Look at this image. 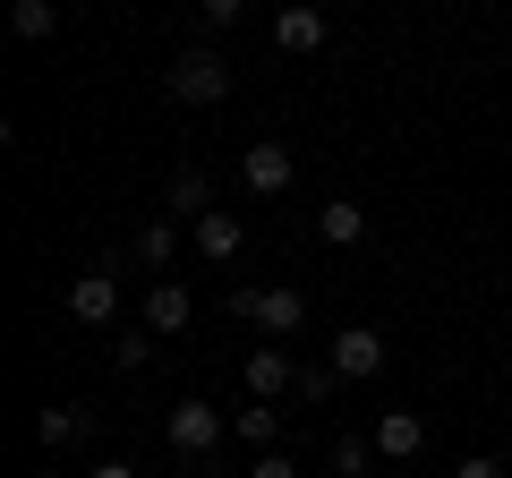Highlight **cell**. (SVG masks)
I'll use <instances>...</instances> for the list:
<instances>
[{
	"mask_svg": "<svg viewBox=\"0 0 512 478\" xmlns=\"http://www.w3.org/2000/svg\"><path fill=\"white\" fill-rule=\"evenodd\" d=\"M231 308L248 316L256 333H274V342H291V333L308 325V299H299L291 282H239V291H231Z\"/></svg>",
	"mask_w": 512,
	"mask_h": 478,
	"instance_id": "2",
	"label": "cell"
},
{
	"mask_svg": "<svg viewBox=\"0 0 512 478\" xmlns=\"http://www.w3.org/2000/svg\"><path fill=\"white\" fill-rule=\"evenodd\" d=\"M248 478H299V461H291V453H256Z\"/></svg>",
	"mask_w": 512,
	"mask_h": 478,
	"instance_id": "21",
	"label": "cell"
},
{
	"mask_svg": "<svg viewBox=\"0 0 512 478\" xmlns=\"http://www.w3.org/2000/svg\"><path fill=\"white\" fill-rule=\"evenodd\" d=\"M86 478H137V470H128V461H94Z\"/></svg>",
	"mask_w": 512,
	"mask_h": 478,
	"instance_id": "23",
	"label": "cell"
},
{
	"mask_svg": "<svg viewBox=\"0 0 512 478\" xmlns=\"http://www.w3.org/2000/svg\"><path fill=\"white\" fill-rule=\"evenodd\" d=\"M453 478H504V461H495V453H470V461H461Z\"/></svg>",
	"mask_w": 512,
	"mask_h": 478,
	"instance_id": "22",
	"label": "cell"
},
{
	"mask_svg": "<svg viewBox=\"0 0 512 478\" xmlns=\"http://www.w3.org/2000/svg\"><path fill=\"white\" fill-rule=\"evenodd\" d=\"M9 26H18L26 43H43V35L60 26V9H52V0H18V9H9Z\"/></svg>",
	"mask_w": 512,
	"mask_h": 478,
	"instance_id": "16",
	"label": "cell"
},
{
	"mask_svg": "<svg viewBox=\"0 0 512 478\" xmlns=\"http://www.w3.org/2000/svg\"><path fill=\"white\" fill-rule=\"evenodd\" d=\"M111 359H120V376H137L154 359V333H120V342H111Z\"/></svg>",
	"mask_w": 512,
	"mask_h": 478,
	"instance_id": "19",
	"label": "cell"
},
{
	"mask_svg": "<svg viewBox=\"0 0 512 478\" xmlns=\"http://www.w3.org/2000/svg\"><path fill=\"white\" fill-rule=\"evenodd\" d=\"M333 385H342V376H333V368H299V385H291V402H325Z\"/></svg>",
	"mask_w": 512,
	"mask_h": 478,
	"instance_id": "20",
	"label": "cell"
},
{
	"mask_svg": "<svg viewBox=\"0 0 512 478\" xmlns=\"http://www.w3.org/2000/svg\"><path fill=\"white\" fill-rule=\"evenodd\" d=\"M239 248H248V222H239L231 205H214V214L197 222V257H205V265H231Z\"/></svg>",
	"mask_w": 512,
	"mask_h": 478,
	"instance_id": "9",
	"label": "cell"
},
{
	"mask_svg": "<svg viewBox=\"0 0 512 478\" xmlns=\"http://www.w3.org/2000/svg\"><path fill=\"white\" fill-rule=\"evenodd\" d=\"M342 385H367V376H384V333L376 325H342L333 333V359H325Z\"/></svg>",
	"mask_w": 512,
	"mask_h": 478,
	"instance_id": "6",
	"label": "cell"
},
{
	"mask_svg": "<svg viewBox=\"0 0 512 478\" xmlns=\"http://www.w3.org/2000/svg\"><path fill=\"white\" fill-rule=\"evenodd\" d=\"M367 444H376V461H419L427 453V419H419V410H376Z\"/></svg>",
	"mask_w": 512,
	"mask_h": 478,
	"instance_id": "7",
	"label": "cell"
},
{
	"mask_svg": "<svg viewBox=\"0 0 512 478\" xmlns=\"http://www.w3.org/2000/svg\"><path fill=\"white\" fill-rule=\"evenodd\" d=\"M274 43H282V52H325V9H282Z\"/></svg>",
	"mask_w": 512,
	"mask_h": 478,
	"instance_id": "13",
	"label": "cell"
},
{
	"mask_svg": "<svg viewBox=\"0 0 512 478\" xmlns=\"http://www.w3.org/2000/svg\"><path fill=\"white\" fill-rule=\"evenodd\" d=\"M222 436H231V410L197 402V393H188V402H171V419H163V444H171L180 461H214Z\"/></svg>",
	"mask_w": 512,
	"mask_h": 478,
	"instance_id": "1",
	"label": "cell"
},
{
	"mask_svg": "<svg viewBox=\"0 0 512 478\" xmlns=\"http://www.w3.org/2000/svg\"><path fill=\"white\" fill-rule=\"evenodd\" d=\"M35 436H43V453H60L69 436H86V410H43V419H35Z\"/></svg>",
	"mask_w": 512,
	"mask_h": 478,
	"instance_id": "17",
	"label": "cell"
},
{
	"mask_svg": "<svg viewBox=\"0 0 512 478\" xmlns=\"http://www.w3.org/2000/svg\"><path fill=\"white\" fill-rule=\"evenodd\" d=\"M163 86H171V103H197V111H205V103H222V94H231V60H222L214 43H188V52L171 60Z\"/></svg>",
	"mask_w": 512,
	"mask_h": 478,
	"instance_id": "3",
	"label": "cell"
},
{
	"mask_svg": "<svg viewBox=\"0 0 512 478\" xmlns=\"http://www.w3.org/2000/svg\"><path fill=\"white\" fill-rule=\"evenodd\" d=\"M69 316L77 325H120V265H86L69 282Z\"/></svg>",
	"mask_w": 512,
	"mask_h": 478,
	"instance_id": "5",
	"label": "cell"
},
{
	"mask_svg": "<svg viewBox=\"0 0 512 478\" xmlns=\"http://www.w3.org/2000/svg\"><path fill=\"white\" fill-rule=\"evenodd\" d=\"M239 376H248V402H282V393L299 385V368H291V350H282V342H256Z\"/></svg>",
	"mask_w": 512,
	"mask_h": 478,
	"instance_id": "8",
	"label": "cell"
},
{
	"mask_svg": "<svg viewBox=\"0 0 512 478\" xmlns=\"http://www.w3.org/2000/svg\"><path fill=\"white\" fill-rule=\"evenodd\" d=\"M163 205H171V222H205V214H214V180L188 163L180 180H171V197H163Z\"/></svg>",
	"mask_w": 512,
	"mask_h": 478,
	"instance_id": "12",
	"label": "cell"
},
{
	"mask_svg": "<svg viewBox=\"0 0 512 478\" xmlns=\"http://www.w3.org/2000/svg\"><path fill=\"white\" fill-rule=\"evenodd\" d=\"M239 180H248V197H282V188L299 180V154L282 146V137H256V146L239 154Z\"/></svg>",
	"mask_w": 512,
	"mask_h": 478,
	"instance_id": "4",
	"label": "cell"
},
{
	"mask_svg": "<svg viewBox=\"0 0 512 478\" xmlns=\"http://www.w3.org/2000/svg\"><path fill=\"white\" fill-rule=\"evenodd\" d=\"M231 436L248 444V453H282V410H274V402H248V410H231Z\"/></svg>",
	"mask_w": 512,
	"mask_h": 478,
	"instance_id": "11",
	"label": "cell"
},
{
	"mask_svg": "<svg viewBox=\"0 0 512 478\" xmlns=\"http://www.w3.org/2000/svg\"><path fill=\"white\" fill-rule=\"evenodd\" d=\"M137 265H154V274L171 282V265H180V222H146V231H137Z\"/></svg>",
	"mask_w": 512,
	"mask_h": 478,
	"instance_id": "14",
	"label": "cell"
},
{
	"mask_svg": "<svg viewBox=\"0 0 512 478\" xmlns=\"http://www.w3.org/2000/svg\"><path fill=\"white\" fill-rule=\"evenodd\" d=\"M35 478H60V470H35Z\"/></svg>",
	"mask_w": 512,
	"mask_h": 478,
	"instance_id": "24",
	"label": "cell"
},
{
	"mask_svg": "<svg viewBox=\"0 0 512 478\" xmlns=\"http://www.w3.org/2000/svg\"><path fill=\"white\" fill-rule=\"evenodd\" d=\"M316 231H325V248H359V239H367V205H350V197H333L325 214H316Z\"/></svg>",
	"mask_w": 512,
	"mask_h": 478,
	"instance_id": "15",
	"label": "cell"
},
{
	"mask_svg": "<svg viewBox=\"0 0 512 478\" xmlns=\"http://www.w3.org/2000/svg\"><path fill=\"white\" fill-rule=\"evenodd\" d=\"M367 461H376L367 436H333V478H367Z\"/></svg>",
	"mask_w": 512,
	"mask_h": 478,
	"instance_id": "18",
	"label": "cell"
},
{
	"mask_svg": "<svg viewBox=\"0 0 512 478\" xmlns=\"http://www.w3.org/2000/svg\"><path fill=\"white\" fill-rule=\"evenodd\" d=\"M188 316H197V299H188V282H154L146 291V333H188Z\"/></svg>",
	"mask_w": 512,
	"mask_h": 478,
	"instance_id": "10",
	"label": "cell"
}]
</instances>
